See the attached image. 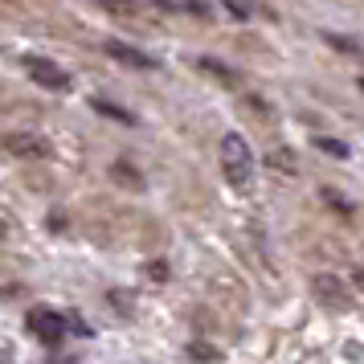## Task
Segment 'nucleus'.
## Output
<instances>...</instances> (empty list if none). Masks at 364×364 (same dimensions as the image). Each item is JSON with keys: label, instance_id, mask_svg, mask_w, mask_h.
<instances>
[{"label": "nucleus", "instance_id": "obj_1", "mask_svg": "<svg viewBox=\"0 0 364 364\" xmlns=\"http://www.w3.org/2000/svg\"><path fill=\"white\" fill-rule=\"evenodd\" d=\"M221 172H225V181L233 188H246L250 176H254V151H250V144L237 132H230L221 139Z\"/></svg>", "mask_w": 364, "mask_h": 364}, {"label": "nucleus", "instance_id": "obj_2", "mask_svg": "<svg viewBox=\"0 0 364 364\" xmlns=\"http://www.w3.org/2000/svg\"><path fill=\"white\" fill-rule=\"evenodd\" d=\"M25 328L33 331L41 344H62V340H66V315L53 311V307H29Z\"/></svg>", "mask_w": 364, "mask_h": 364}, {"label": "nucleus", "instance_id": "obj_3", "mask_svg": "<svg viewBox=\"0 0 364 364\" xmlns=\"http://www.w3.org/2000/svg\"><path fill=\"white\" fill-rule=\"evenodd\" d=\"M21 66H25V74H29V78H33L37 86H46V90H66V86H70L66 70H62V66H53L50 58L25 53V58H21Z\"/></svg>", "mask_w": 364, "mask_h": 364}, {"label": "nucleus", "instance_id": "obj_4", "mask_svg": "<svg viewBox=\"0 0 364 364\" xmlns=\"http://www.w3.org/2000/svg\"><path fill=\"white\" fill-rule=\"evenodd\" d=\"M107 53H111L115 62H123V66H135V70H156V58H148V53L132 50V46H123V41H107Z\"/></svg>", "mask_w": 364, "mask_h": 364}, {"label": "nucleus", "instance_id": "obj_5", "mask_svg": "<svg viewBox=\"0 0 364 364\" xmlns=\"http://www.w3.org/2000/svg\"><path fill=\"white\" fill-rule=\"evenodd\" d=\"M95 111H102V115L119 119V123H135V115H127V111H123V107H115V102H102V99H95Z\"/></svg>", "mask_w": 364, "mask_h": 364}, {"label": "nucleus", "instance_id": "obj_6", "mask_svg": "<svg viewBox=\"0 0 364 364\" xmlns=\"http://www.w3.org/2000/svg\"><path fill=\"white\" fill-rule=\"evenodd\" d=\"M9 148L13 151H41V144L37 139H25V135H9Z\"/></svg>", "mask_w": 364, "mask_h": 364}, {"label": "nucleus", "instance_id": "obj_7", "mask_svg": "<svg viewBox=\"0 0 364 364\" xmlns=\"http://www.w3.org/2000/svg\"><path fill=\"white\" fill-rule=\"evenodd\" d=\"M188 356H197V360H217L221 352H217V348H205V344H193L188 348Z\"/></svg>", "mask_w": 364, "mask_h": 364}, {"label": "nucleus", "instance_id": "obj_8", "mask_svg": "<svg viewBox=\"0 0 364 364\" xmlns=\"http://www.w3.org/2000/svg\"><path fill=\"white\" fill-rule=\"evenodd\" d=\"M315 144H319V148H323V151H331V156H348V148H344V144H340V139H323V135H319Z\"/></svg>", "mask_w": 364, "mask_h": 364}, {"label": "nucleus", "instance_id": "obj_9", "mask_svg": "<svg viewBox=\"0 0 364 364\" xmlns=\"http://www.w3.org/2000/svg\"><path fill=\"white\" fill-rule=\"evenodd\" d=\"M111 13H132V0H102Z\"/></svg>", "mask_w": 364, "mask_h": 364}]
</instances>
